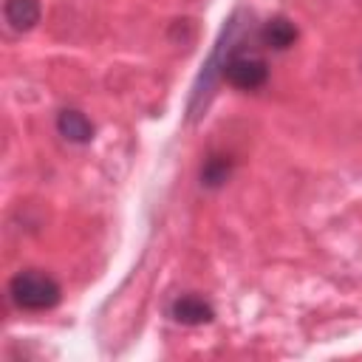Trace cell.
<instances>
[{
  "instance_id": "cell-1",
  "label": "cell",
  "mask_w": 362,
  "mask_h": 362,
  "mask_svg": "<svg viewBox=\"0 0 362 362\" xmlns=\"http://www.w3.org/2000/svg\"><path fill=\"white\" fill-rule=\"evenodd\" d=\"M235 31H238V25H235V20H232L226 45L221 42V48H218V54H215L212 62H221L218 71H221V76H223L232 88H238V90H257V88H263L266 79H269V65H266L263 57H257V54H252L249 48H243L246 42H232V40H235Z\"/></svg>"
},
{
  "instance_id": "cell-2",
  "label": "cell",
  "mask_w": 362,
  "mask_h": 362,
  "mask_svg": "<svg viewBox=\"0 0 362 362\" xmlns=\"http://www.w3.org/2000/svg\"><path fill=\"white\" fill-rule=\"evenodd\" d=\"M59 297H62L59 283L40 269L17 272L8 280V300L23 311H48L59 303Z\"/></svg>"
},
{
  "instance_id": "cell-3",
  "label": "cell",
  "mask_w": 362,
  "mask_h": 362,
  "mask_svg": "<svg viewBox=\"0 0 362 362\" xmlns=\"http://www.w3.org/2000/svg\"><path fill=\"white\" fill-rule=\"evenodd\" d=\"M170 317L175 322H181V325H204V322H209L215 317V311H212V305L204 297H198V294H181V297L173 300Z\"/></svg>"
},
{
  "instance_id": "cell-4",
  "label": "cell",
  "mask_w": 362,
  "mask_h": 362,
  "mask_svg": "<svg viewBox=\"0 0 362 362\" xmlns=\"http://www.w3.org/2000/svg\"><path fill=\"white\" fill-rule=\"evenodd\" d=\"M297 40V28L288 17H272L257 28V42L269 51H288Z\"/></svg>"
},
{
  "instance_id": "cell-5",
  "label": "cell",
  "mask_w": 362,
  "mask_h": 362,
  "mask_svg": "<svg viewBox=\"0 0 362 362\" xmlns=\"http://www.w3.org/2000/svg\"><path fill=\"white\" fill-rule=\"evenodd\" d=\"M57 130L65 141L71 144H90L93 141V124L90 119L82 113V110H74V107H65L59 110L57 116Z\"/></svg>"
},
{
  "instance_id": "cell-6",
  "label": "cell",
  "mask_w": 362,
  "mask_h": 362,
  "mask_svg": "<svg viewBox=\"0 0 362 362\" xmlns=\"http://www.w3.org/2000/svg\"><path fill=\"white\" fill-rule=\"evenodd\" d=\"M40 20V3L37 0H6V23L14 31H28Z\"/></svg>"
},
{
  "instance_id": "cell-7",
  "label": "cell",
  "mask_w": 362,
  "mask_h": 362,
  "mask_svg": "<svg viewBox=\"0 0 362 362\" xmlns=\"http://www.w3.org/2000/svg\"><path fill=\"white\" fill-rule=\"evenodd\" d=\"M229 175H232V161L226 156H209L201 167V184L209 187V189L223 187Z\"/></svg>"
}]
</instances>
